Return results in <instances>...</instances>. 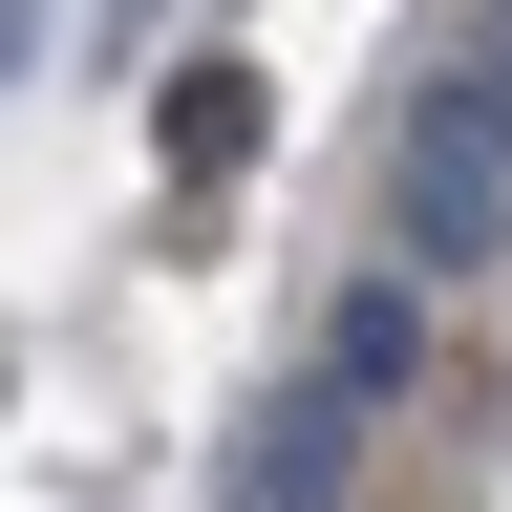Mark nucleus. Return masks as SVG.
<instances>
[{
    "label": "nucleus",
    "mask_w": 512,
    "mask_h": 512,
    "mask_svg": "<svg viewBox=\"0 0 512 512\" xmlns=\"http://www.w3.org/2000/svg\"><path fill=\"white\" fill-rule=\"evenodd\" d=\"M235 86H256V64H192V86H171V171H235V150H256Z\"/></svg>",
    "instance_id": "4"
},
{
    "label": "nucleus",
    "mask_w": 512,
    "mask_h": 512,
    "mask_svg": "<svg viewBox=\"0 0 512 512\" xmlns=\"http://www.w3.org/2000/svg\"><path fill=\"white\" fill-rule=\"evenodd\" d=\"M406 363H427V320H406V299H342V320H320V384H363V406H384Z\"/></svg>",
    "instance_id": "3"
},
{
    "label": "nucleus",
    "mask_w": 512,
    "mask_h": 512,
    "mask_svg": "<svg viewBox=\"0 0 512 512\" xmlns=\"http://www.w3.org/2000/svg\"><path fill=\"white\" fill-rule=\"evenodd\" d=\"M320 448H342L320 406H256V448H235V512H320Z\"/></svg>",
    "instance_id": "2"
},
{
    "label": "nucleus",
    "mask_w": 512,
    "mask_h": 512,
    "mask_svg": "<svg viewBox=\"0 0 512 512\" xmlns=\"http://www.w3.org/2000/svg\"><path fill=\"white\" fill-rule=\"evenodd\" d=\"M0 64H22V0H0Z\"/></svg>",
    "instance_id": "5"
},
{
    "label": "nucleus",
    "mask_w": 512,
    "mask_h": 512,
    "mask_svg": "<svg viewBox=\"0 0 512 512\" xmlns=\"http://www.w3.org/2000/svg\"><path fill=\"white\" fill-rule=\"evenodd\" d=\"M384 214H406L427 278H470V256H512V86L491 64H427L406 86V150H384Z\"/></svg>",
    "instance_id": "1"
}]
</instances>
